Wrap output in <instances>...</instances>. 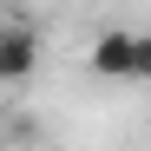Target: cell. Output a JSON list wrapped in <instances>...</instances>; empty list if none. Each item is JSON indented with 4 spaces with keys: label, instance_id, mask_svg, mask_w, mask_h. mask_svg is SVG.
Instances as JSON below:
<instances>
[{
    "label": "cell",
    "instance_id": "3957f363",
    "mask_svg": "<svg viewBox=\"0 0 151 151\" xmlns=\"http://www.w3.org/2000/svg\"><path fill=\"white\" fill-rule=\"evenodd\" d=\"M132 79H151V33H132Z\"/></svg>",
    "mask_w": 151,
    "mask_h": 151
},
{
    "label": "cell",
    "instance_id": "277c9868",
    "mask_svg": "<svg viewBox=\"0 0 151 151\" xmlns=\"http://www.w3.org/2000/svg\"><path fill=\"white\" fill-rule=\"evenodd\" d=\"M145 33H151V27H145Z\"/></svg>",
    "mask_w": 151,
    "mask_h": 151
},
{
    "label": "cell",
    "instance_id": "7a4b0ae2",
    "mask_svg": "<svg viewBox=\"0 0 151 151\" xmlns=\"http://www.w3.org/2000/svg\"><path fill=\"white\" fill-rule=\"evenodd\" d=\"M86 66L99 72V79H132V33H125V27L99 33V40H92V53H86Z\"/></svg>",
    "mask_w": 151,
    "mask_h": 151
},
{
    "label": "cell",
    "instance_id": "6da1fadb",
    "mask_svg": "<svg viewBox=\"0 0 151 151\" xmlns=\"http://www.w3.org/2000/svg\"><path fill=\"white\" fill-rule=\"evenodd\" d=\"M33 72H40V33L27 20L0 27V86H27Z\"/></svg>",
    "mask_w": 151,
    "mask_h": 151
}]
</instances>
